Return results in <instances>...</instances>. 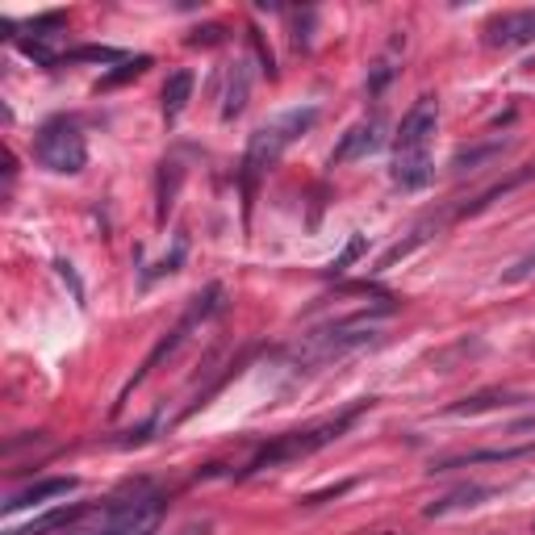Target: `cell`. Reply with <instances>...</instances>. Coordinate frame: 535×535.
I'll list each match as a JSON object with an SVG mask.
<instances>
[{"mask_svg": "<svg viewBox=\"0 0 535 535\" xmlns=\"http://www.w3.org/2000/svg\"><path fill=\"white\" fill-rule=\"evenodd\" d=\"M523 402L519 393H506V389H485V393H473V398H464L456 406H448V414H481V410H498V406H515Z\"/></svg>", "mask_w": 535, "mask_h": 535, "instance_id": "5bb4252c", "label": "cell"}, {"mask_svg": "<svg viewBox=\"0 0 535 535\" xmlns=\"http://www.w3.org/2000/svg\"><path fill=\"white\" fill-rule=\"evenodd\" d=\"M523 456H535V444H523V448H502V452H464V456H448L431 464V473H452V469H469V464H485V460H523Z\"/></svg>", "mask_w": 535, "mask_h": 535, "instance_id": "8fae6325", "label": "cell"}, {"mask_svg": "<svg viewBox=\"0 0 535 535\" xmlns=\"http://www.w3.org/2000/svg\"><path fill=\"white\" fill-rule=\"evenodd\" d=\"M243 109H247V63H235V72H230V84H226L222 118H226V122H235Z\"/></svg>", "mask_w": 535, "mask_h": 535, "instance_id": "9a60e30c", "label": "cell"}, {"mask_svg": "<svg viewBox=\"0 0 535 535\" xmlns=\"http://www.w3.org/2000/svg\"><path fill=\"white\" fill-rule=\"evenodd\" d=\"M347 490H352V481L335 485V490H322V494H310V498H301V506H322V502H331V498H343Z\"/></svg>", "mask_w": 535, "mask_h": 535, "instance_id": "44dd1931", "label": "cell"}, {"mask_svg": "<svg viewBox=\"0 0 535 535\" xmlns=\"http://www.w3.org/2000/svg\"><path fill=\"white\" fill-rule=\"evenodd\" d=\"M393 306H381L372 314H352L343 322H331V327H318L310 331L306 339L297 343V360L301 364H331V360H343L347 352H356V347L377 339V322L389 318Z\"/></svg>", "mask_w": 535, "mask_h": 535, "instance_id": "277c9868", "label": "cell"}, {"mask_svg": "<svg viewBox=\"0 0 535 535\" xmlns=\"http://www.w3.org/2000/svg\"><path fill=\"white\" fill-rule=\"evenodd\" d=\"M381 147H385V118H381V113H372V118L356 122L352 130L339 138V147L331 151V168L335 164H352V159H364V155L381 151Z\"/></svg>", "mask_w": 535, "mask_h": 535, "instance_id": "ba28073f", "label": "cell"}, {"mask_svg": "<svg viewBox=\"0 0 535 535\" xmlns=\"http://www.w3.org/2000/svg\"><path fill=\"white\" fill-rule=\"evenodd\" d=\"M314 126H318V105H297V109L281 113V118H272L268 126H260L251 134V143H247V159H243L247 176L268 172L276 159H281L301 134H310Z\"/></svg>", "mask_w": 535, "mask_h": 535, "instance_id": "5b68a950", "label": "cell"}, {"mask_svg": "<svg viewBox=\"0 0 535 535\" xmlns=\"http://www.w3.org/2000/svg\"><path fill=\"white\" fill-rule=\"evenodd\" d=\"M515 431H535V414H531V418H523V423H515Z\"/></svg>", "mask_w": 535, "mask_h": 535, "instance_id": "603a6c76", "label": "cell"}, {"mask_svg": "<svg viewBox=\"0 0 535 535\" xmlns=\"http://www.w3.org/2000/svg\"><path fill=\"white\" fill-rule=\"evenodd\" d=\"M88 515V506H55V510H46V515H38V519H30L26 527H13V531H5V535H51V531H59V527H72L76 519H84Z\"/></svg>", "mask_w": 535, "mask_h": 535, "instance_id": "30bf717a", "label": "cell"}, {"mask_svg": "<svg viewBox=\"0 0 535 535\" xmlns=\"http://www.w3.org/2000/svg\"><path fill=\"white\" fill-rule=\"evenodd\" d=\"M76 477H51V481H38V485H30V490H21V494H13L9 502H5V515H17V510H26V506H42V502H51V498H67L76 490Z\"/></svg>", "mask_w": 535, "mask_h": 535, "instance_id": "9c48e42d", "label": "cell"}, {"mask_svg": "<svg viewBox=\"0 0 535 535\" xmlns=\"http://www.w3.org/2000/svg\"><path fill=\"white\" fill-rule=\"evenodd\" d=\"M222 26H205V30H197L193 38H189V46H214V42H222Z\"/></svg>", "mask_w": 535, "mask_h": 535, "instance_id": "7402d4cb", "label": "cell"}, {"mask_svg": "<svg viewBox=\"0 0 535 535\" xmlns=\"http://www.w3.org/2000/svg\"><path fill=\"white\" fill-rule=\"evenodd\" d=\"M531 272H535V251H531V255H523V260H519L515 268H510V272L502 276V281H506V285H515V281H527Z\"/></svg>", "mask_w": 535, "mask_h": 535, "instance_id": "ffe728a7", "label": "cell"}, {"mask_svg": "<svg viewBox=\"0 0 535 535\" xmlns=\"http://www.w3.org/2000/svg\"><path fill=\"white\" fill-rule=\"evenodd\" d=\"M490 494H494L490 485H460V490H452V494H444L439 502H431L423 515L427 519H439V515H452V510H464V506H481Z\"/></svg>", "mask_w": 535, "mask_h": 535, "instance_id": "7c38bea8", "label": "cell"}, {"mask_svg": "<svg viewBox=\"0 0 535 535\" xmlns=\"http://www.w3.org/2000/svg\"><path fill=\"white\" fill-rule=\"evenodd\" d=\"M439 126V101L435 97H418L410 105V113L398 126V138H393V184L402 193H418L427 189L435 168H431V138Z\"/></svg>", "mask_w": 535, "mask_h": 535, "instance_id": "6da1fadb", "label": "cell"}, {"mask_svg": "<svg viewBox=\"0 0 535 535\" xmlns=\"http://www.w3.org/2000/svg\"><path fill=\"white\" fill-rule=\"evenodd\" d=\"M176 535H209V527H184V531H176Z\"/></svg>", "mask_w": 535, "mask_h": 535, "instance_id": "cb8c5ba5", "label": "cell"}, {"mask_svg": "<svg viewBox=\"0 0 535 535\" xmlns=\"http://www.w3.org/2000/svg\"><path fill=\"white\" fill-rule=\"evenodd\" d=\"M34 159L46 172H59V176H76L88 164V143H84V130L72 118H51L42 122L34 134Z\"/></svg>", "mask_w": 535, "mask_h": 535, "instance_id": "8992f818", "label": "cell"}, {"mask_svg": "<svg viewBox=\"0 0 535 535\" xmlns=\"http://www.w3.org/2000/svg\"><path fill=\"white\" fill-rule=\"evenodd\" d=\"M147 67H151V59H147V55H138V59H122V63H118V72H109V76L97 84V92H101V88H118V84H126V80H134V76H143Z\"/></svg>", "mask_w": 535, "mask_h": 535, "instance_id": "2e32d148", "label": "cell"}, {"mask_svg": "<svg viewBox=\"0 0 535 535\" xmlns=\"http://www.w3.org/2000/svg\"><path fill=\"white\" fill-rule=\"evenodd\" d=\"M531 42H535V9L502 13L485 26V46H494V51H523Z\"/></svg>", "mask_w": 535, "mask_h": 535, "instance_id": "52a82bcc", "label": "cell"}, {"mask_svg": "<svg viewBox=\"0 0 535 535\" xmlns=\"http://www.w3.org/2000/svg\"><path fill=\"white\" fill-rule=\"evenodd\" d=\"M372 406V398H364V402H356L352 410H343L339 418H327V423H318V427H306V431H289V435H276L272 444H264L260 452H255L251 460H247V469L239 473V477H251V473H264V469H276V464H289V460H306V456H314V452H322V448H331L335 439L356 423V418L364 414Z\"/></svg>", "mask_w": 535, "mask_h": 535, "instance_id": "7a4b0ae2", "label": "cell"}, {"mask_svg": "<svg viewBox=\"0 0 535 535\" xmlns=\"http://www.w3.org/2000/svg\"><path fill=\"white\" fill-rule=\"evenodd\" d=\"M498 151H502V143H485V147H473V151H460L452 159V172H477L485 159H494Z\"/></svg>", "mask_w": 535, "mask_h": 535, "instance_id": "e0dca14e", "label": "cell"}, {"mask_svg": "<svg viewBox=\"0 0 535 535\" xmlns=\"http://www.w3.org/2000/svg\"><path fill=\"white\" fill-rule=\"evenodd\" d=\"M72 59H92V63H109V59H122L118 51H109V46H80Z\"/></svg>", "mask_w": 535, "mask_h": 535, "instance_id": "d6986e66", "label": "cell"}, {"mask_svg": "<svg viewBox=\"0 0 535 535\" xmlns=\"http://www.w3.org/2000/svg\"><path fill=\"white\" fill-rule=\"evenodd\" d=\"M164 506H168V498L159 494L155 485L134 481L122 494H113L105 502V515H101L97 527L67 531V535H155L159 519H164Z\"/></svg>", "mask_w": 535, "mask_h": 535, "instance_id": "3957f363", "label": "cell"}, {"mask_svg": "<svg viewBox=\"0 0 535 535\" xmlns=\"http://www.w3.org/2000/svg\"><path fill=\"white\" fill-rule=\"evenodd\" d=\"M189 101H193V72H172L164 84V118L176 122Z\"/></svg>", "mask_w": 535, "mask_h": 535, "instance_id": "4fadbf2b", "label": "cell"}, {"mask_svg": "<svg viewBox=\"0 0 535 535\" xmlns=\"http://www.w3.org/2000/svg\"><path fill=\"white\" fill-rule=\"evenodd\" d=\"M364 247H368V243H364V235H352V239H347V247H343V255L331 264V272H343L347 264H356L360 255H364Z\"/></svg>", "mask_w": 535, "mask_h": 535, "instance_id": "ac0fdd59", "label": "cell"}]
</instances>
